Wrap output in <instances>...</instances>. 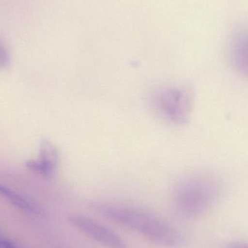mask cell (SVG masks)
<instances>
[{
	"instance_id": "1",
	"label": "cell",
	"mask_w": 248,
	"mask_h": 248,
	"mask_svg": "<svg viewBox=\"0 0 248 248\" xmlns=\"http://www.w3.org/2000/svg\"><path fill=\"white\" fill-rule=\"evenodd\" d=\"M93 208L106 218L163 247L181 248L186 243L185 237L179 230L147 213L103 204H94Z\"/></svg>"
},
{
	"instance_id": "2",
	"label": "cell",
	"mask_w": 248,
	"mask_h": 248,
	"mask_svg": "<svg viewBox=\"0 0 248 248\" xmlns=\"http://www.w3.org/2000/svg\"><path fill=\"white\" fill-rule=\"evenodd\" d=\"M222 193L218 177L208 173L191 176L181 184L175 195L176 214L184 219H192L206 212Z\"/></svg>"
},
{
	"instance_id": "3",
	"label": "cell",
	"mask_w": 248,
	"mask_h": 248,
	"mask_svg": "<svg viewBox=\"0 0 248 248\" xmlns=\"http://www.w3.org/2000/svg\"><path fill=\"white\" fill-rule=\"evenodd\" d=\"M70 224L78 231L108 248H130L110 229L86 216L74 214L68 217Z\"/></svg>"
},
{
	"instance_id": "4",
	"label": "cell",
	"mask_w": 248,
	"mask_h": 248,
	"mask_svg": "<svg viewBox=\"0 0 248 248\" xmlns=\"http://www.w3.org/2000/svg\"><path fill=\"white\" fill-rule=\"evenodd\" d=\"M232 65L238 74L248 79V29L234 33L230 46Z\"/></svg>"
},
{
	"instance_id": "5",
	"label": "cell",
	"mask_w": 248,
	"mask_h": 248,
	"mask_svg": "<svg viewBox=\"0 0 248 248\" xmlns=\"http://www.w3.org/2000/svg\"><path fill=\"white\" fill-rule=\"evenodd\" d=\"M38 160H28L26 166L28 169L45 176L53 175L58 163V152L52 143L48 140L41 141Z\"/></svg>"
},
{
	"instance_id": "6",
	"label": "cell",
	"mask_w": 248,
	"mask_h": 248,
	"mask_svg": "<svg viewBox=\"0 0 248 248\" xmlns=\"http://www.w3.org/2000/svg\"><path fill=\"white\" fill-rule=\"evenodd\" d=\"M0 195H2L10 203L19 209L30 214L44 215L45 212L42 208H39L36 204L28 201L20 194L13 191L10 188L0 184Z\"/></svg>"
},
{
	"instance_id": "7",
	"label": "cell",
	"mask_w": 248,
	"mask_h": 248,
	"mask_svg": "<svg viewBox=\"0 0 248 248\" xmlns=\"http://www.w3.org/2000/svg\"><path fill=\"white\" fill-rule=\"evenodd\" d=\"M10 63V55L4 44L0 41V69L5 68Z\"/></svg>"
},
{
	"instance_id": "8",
	"label": "cell",
	"mask_w": 248,
	"mask_h": 248,
	"mask_svg": "<svg viewBox=\"0 0 248 248\" xmlns=\"http://www.w3.org/2000/svg\"><path fill=\"white\" fill-rule=\"evenodd\" d=\"M0 248H17L16 245L10 240H0Z\"/></svg>"
},
{
	"instance_id": "9",
	"label": "cell",
	"mask_w": 248,
	"mask_h": 248,
	"mask_svg": "<svg viewBox=\"0 0 248 248\" xmlns=\"http://www.w3.org/2000/svg\"><path fill=\"white\" fill-rule=\"evenodd\" d=\"M228 248H248V243L243 241L234 242L231 243Z\"/></svg>"
}]
</instances>
